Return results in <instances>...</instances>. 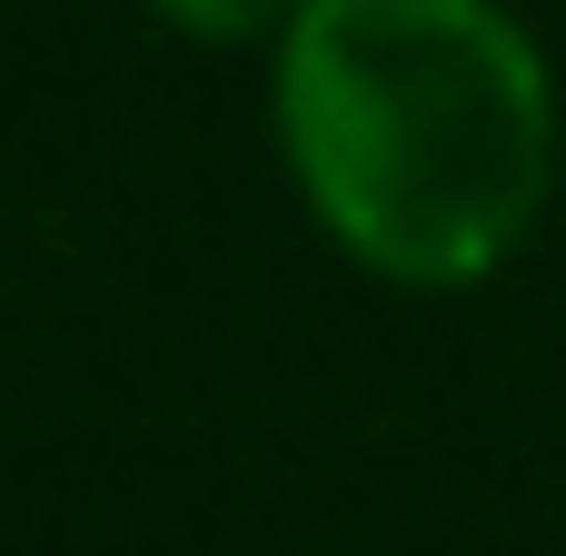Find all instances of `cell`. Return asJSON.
Returning <instances> with one entry per match:
<instances>
[{"label":"cell","mask_w":566,"mask_h":556,"mask_svg":"<svg viewBox=\"0 0 566 556\" xmlns=\"http://www.w3.org/2000/svg\"><path fill=\"white\" fill-rule=\"evenodd\" d=\"M279 139L358 269L468 289L547 209L557 90L497 0H308L279 40Z\"/></svg>","instance_id":"obj_1"},{"label":"cell","mask_w":566,"mask_h":556,"mask_svg":"<svg viewBox=\"0 0 566 556\" xmlns=\"http://www.w3.org/2000/svg\"><path fill=\"white\" fill-rule=\"evenodd\" d=\"M159 10L199 40H259V30H289L308 0H159Z\"/></svg>","instance_id":"obj_2"}]
</instances>
